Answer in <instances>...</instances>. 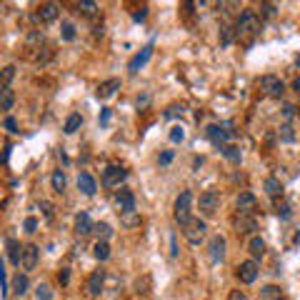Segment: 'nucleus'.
<instances>
[{
  "label": "nucleus",
  "instance_id": "nucleus-1",
  "mask_svg": "<svg viewBox=\"0 0 300 300\" xmlns=\"http://www.w3.org/2000/svg\"><path fill=\"white\" fill-rule=\"evenodd\" d=\"M258 28H260L258 13H255V10H243L240 18H238V23H235V35H238V38H248Z\"/></svg>",
  "mask_w": 300,
  "mask_h": 300
},
{
  "label": "nucleus",
  "instance_id": "nucleus-2",
  "mask_svg": "<svg viewBox=\"0 0 300 300\" xmlns=\"http://www.w3.org/2000/svg\"><path fill=\"white\" fill-rule=\"evenodd\" d=\"M190 208H193V193L190 190H183L180 195L175 198V205H173V215L180 225H185L190 220Z\"/></svg>",
  "mask_w": 300,
  "mask_h": 300
},
{
  "label": "nucleus",
  "instance_id": "nucleus-3",
  "mask_svg": "<svg viewBox=\"0 0 300 300\" xmlns=\"http://www.w3.org/2000/svg\"><path fill=\"white\" fill-rule=\"evenodd\" d=\"M205 233H208V225H205V220H200V218H190V220L183 225V235L188 238V243H193V245H198V243L205 238Z\"/></svg>",
  "mask_w": 300,
  "mask_h": 300
},
{
  "label": "nucleus",
  "instance_id": "nucleus-4",
  "mask_svg": "<svg viewBox=\"0 0 300 300\" xmlns=\"http://www.w3.org/2000/svg\"><path fill=\"white\" fill-rule=\"evenodd\" d=\"M200 215H205V218H213L215 213L220 210V195L215 190H205L203 195H200Z\"/></svg>",
  "mask_w": 300,
  "mask_h": 300
},
{
  "label": "nucleus",
  "instance_id": "nucleus-5",
  "mask_svg": "<svg viewBox=\"0 0 300 300\" xmlns=\"http://www.w3.org/2000/svg\"><path fill=\"white\" fill-rule=\"evenodd\" d=\"M260 90L270 98H280L285 93V83L278 78V75H263L260 78Z\"/></svg>",
  "mask_w": 300,
  "mask_h": 300
},
{
  "label": "nucleus",
  "instance_id": "nucleus-6",
  "mask_svg": "<svg viewBox=\"0 0 300 300\" xmlns=\"http://www.w3.org/2000/svg\"><path fill=\"white\" fill-rule=\"evenodd\" d=\"M258 273H260V268H258V263H255V260H245V263L238 265V270H235L238 280L245 283V285H250V283L258 280Z\"/></svg>",
  "mask_w": 300,
  "mask_h": 300
},
{
  "label": "nucleus",
  "instance_id": "nucleus-7",
  "mask_svg": "<svg viewBox=\"0 0 300 300\" xmlns=\"http://www.w3.org/2000/svg\"><path fill=\"white\" fill-rule=\"evenodd\" d=\"M205 138L213 143V145H218V148H223V145H228V140L233 138V133L230 130H225L223 125H208V130H205Z\"/></svg>",
  "mask_w": 300,
  "mask_h": 300
},
{
  "label": "nucleus",
  "instance_id": "nucleus-8",
  "mask_svg": "<svg viewBox=\"0 0 300 300\" xmlns=\"http://www.w3.org/2000/svg\"><path fill=\"white\" fill-rule=\"evenodd\" d=\"M125 178H128V170H123V168H118V165H110V168L103 170V185H105V188H115V185H120Z\"/></svg>",
  "mask_w": 300,
  "mask_h": 300
},
{
  "label": "nucleus",
  "instance_id": "nucleus-9",
  "mask_svg": "<svg viewBox=\"0 0 300 300\" xmlns=\"http://www.w3.org/2000/svg\"><path fill=\"white\" fill-rule=\"evenodd\" d=\"M235 208H238V213H243V215H253L255 208H258V198H255L253 193L243 190L238 195V200H235Z\"/></svg>",
  "mask_w": 300,
  "mask_h": 300
},
{
  "label": "nucleus",
  "instance_id": "nucleus-10",
  "mask_svg": "<svg viewBox=\"0 0 300 300\" xmlns=\"http://www.w3.org/2000/svg\"><path fill=\"white\" fill-rule=\"evenodd\" d=\"M38 258H40L38 245H25L23 248V258H20V268H23V270H35Z\"/></svg>",
  "mask_w": 300,
  "mask_h": 300
},
{
  "label": "nucleus",
  "instance_id": "nucleus-11",
  "mask_svg": "<svg viewBox=\"0 0 300 300\" xmlns=\"http://www.w3.org/2000/svg\"><path fill=\"white\" fill-rule=\"evenodd\" d=\"M150 55H153V45H145L138 55H133V60H130V63H128V70H130V73L135 75V73L145 65V63L150 60Z\"/></svg>",
  "mask_w": 300,
  "mask_h": 300
},
{
  "label": "nucleus",
  "instance_id": "nucleus-12",
  "mask_svg": "<svg viewBox=\"0 0 300 300\" xmlns=\"http://www.w3.org/2000/svg\"><path fill=\"white\" fill-rule=\"evenodd\" d=\"M233 225L238 233H250L258 228V220H255L253 215H243V213H235V218H233Z\"/></svg>",
  "mask_w": 300,
  "mask_h": 300
},
{
  "label": "nucleus",
  "instance_id": "nucleus-13",
  "mask_svg": "<svg viewBox=\"0 0 300 300\" xmlns=\"http://www.w3.org/2000/svg\"><path fill=\"white\" fill-rule=\"evenodd\" d=\"M115 203H118L120 213H135V195L130 190H120L115 195Z\"/></svg>",
  "mask_w": 300,
  "mask_h": 300
},
{
  "label": "nucleus",
  "instance_id": "nucleus-14",
  "mask_svg": "<svg viewBox=\"0 0 300 300\" xmlns=\"http://www.w3.org/2000/svg\"><path fill=\"white\" fill-rule=\"evenodd\" d=\"M78 190L83 193V195H95V190H98V183H95V178L90 175V173H80L78 175Z\"/></svg>",
  "mask_w": 300,
  "mask_h": 300
},
{
  "label": "nucleus",
  "instance_id": "nucleus-15",
  "mask_svg": "<svg viewBox=\"0 0 300 300\" xmlns=\"http://www.w3.org/2000/svg\"><path fill=\"white\" fill-rule=\"evenodd\" d=\"M60 8L55 3H45V5H40L38 13H35V20H40V23H53V20L58 18Z\"/></svg>",
  "mask_w": 300,
  "mask_h": 300
},
{
  "label": "nucleus",
  "instance_id": "nucleus-16",
  "mask_svg": "<svg viewBox=\"0 0 300 300\" xmlns=\"http://www.w3.org/2000/svg\"><path fill=\"white\" fill-rule=\"evenodd\" d=\"M225 255V238L223 235H215V238L210 240V263H220Z\"/></svg>",
  "mask_w": 300,
  "mask_h": 300
},
{
  "label": "nucleus",
  "instance_id": "nucleus-17",
  "mask_svg": "<svg viewBox=\"0 0 300 300\" xmlns=\"http://www.w3.org/2000/svg\"><path fill=\"white\" fill-rule=\"evenodd\" d=\"M115 90H120V80L118 78H110V80H105V83L98 85V98L100 100H108V98L115 95Z\"/></svg>",
  "mask_w": 300,
  "mask_h": 300
},
{
  "label": "nucleus",
  "instance_id": "nucleus-18",
  "mask_svg": "<svg viewBox=\"0 0 300 300\" xmlns=\"http://www.w3.org/2000/svg\"><path fill=\"white\" fill-rule=\"evenodd\" d=\"M93 220H90V215L88 213H78V218H75V233L80 235V238H85V235H90L93 233Z\"/></svg>",
  "mask_w": 300,
  "mask_h": 300
},
{
  "label": "nucleus",
  "instance_id": "nucleus-19",
  "mask_svg": "<svg viewBox=\"0 0 300 300\" xmlns=\"http://www.w3.org/2000/svg\"><path fill=\"white\" fill-rule=\"evenodd\" d=\"M103 283H105V270H95L90 278H88V295H100L103 290Z\"/></svg>",
  "mask_w": 300,
  "mask_h": 300
},
{
  "label": "nucleus",
  "instance_id": "nucleus-20",
  "mask_svg": "<svg viewBox=\"0 0 300 300\" xmlns=\"http://www.w3.org/2000/svg\"><path fill=\"white\" fill-rule=\"evenodd\" d=\"M263 188H265V193H268L270 198H280V195H283V183L278 180V178H273V175H270V178H265Z\"/></svg>",
  "mask_w": 300,
  "mask_h": 300
},
{
  "label": "nucleus",
  "instance_id": "nucleus-21",
  "mask_svg": "<svg viewBox=\"0 0 300 300\" xmlns=\"http://www.w3.org/2000/svg\"><path fill=\"white\" fill-rule=\"evenodd\" d=\"M248 250H250L253 258H263L265 255V240L258 238V235H253V238L248 240Z\"/></svg>",
  "mask_w": 300,
  "mask_h": 300
},
{
  "label": "nucleus",
  "instance_id": "nucleus-22",
  "mask_svg": "<svg viewBox=\"0 0 300 300\" xmlns=\"http://www.w3.org/2000/svg\"><path fill=\"white\" fill-rule=\"evenodd\" d=\"M80 125H83V115H80V113H73V115H68L65 125H63V133H65V135H73Z\"/></svg>",
  "mask_w": 300,
  "mask_h": 300
},
{
  "label": "nucleus",
  "instance_id": "nucleus-23",
  "mask_svg": "<svg viewBox=\"0 0 300 300\" xmlns=\"http://www.w3.org/2000/svg\"><path fill=\"white\" fill-rule=\"evenodd\" d=\"M15 105V93L10 88H0V110H10Z\"/></svg>",
  "mask_w": 300,
  "mask_h": 300
},
{
  "label": "nucleus",
  "instance_id": "nucleus-24",
  "mask_svg": "<svg viewBox=\"0 0 300 300\" xmlns=\"http://www.w3.org/2000/svg\"><path fill=\"white\" fill-rule=\"evenodd\" d=\"M93 255L98 260H108L110 258V245H108V240H98L95 245H93Z\"/></svg>",
  "mask_w": 300,
  "mask_h": 300
},
{
  "label": "nucleus",
  "instance_id": "nucleus-25",
  "mask_svg": "<svg viewBox=\"0 0 300 300\" xmlns=\"http://www.w3.org/2000/svg\"><path fill=\"white\" fill-rule=\"evenodd\" d=\"M28 285H30V283H28V275H20V273H18V275L13 278V293H15V295H25V293H28Z\"/></svg>",
  "mask_w": 300,
  "mask_h": 300
},
{
  "label": "nucleus",
  "instance_id": "nucleus-26",
  "mask_svg": "<svg viewBox=\"0 0 300 300\" xmlns=\"http://www.w3.org/2000/svg\"><path fill=\"white\" fill-rule=\"evenodd\" d=\"M8 253H10V263H13V265H20V258H23V248H20L13 238L8 240Z\"/></svg>",
  "mask_w": 300,
  "mask_h": 300
},
{
  "label": "nucleus",
  "instance_id": "nucleus-27",
  "mask_svg": "<svg viewBox=\"0 0 300 300\" xmlns=\"http://www.w3.org/2000/svg\"><path fill=\"white\" fill-rule=\"evenodd\" d=\"M220 153H223L228 160H233V163H240V148H238V145H223Z\"/></svg>",
  "mask_w": 300,
  "mask_h": 300
},
{
  "label": "nucleus",
  "instance_id": "nucleus-28",
  "mask_svg": "<svg viewBox=\"0 0 300 300\" xmlns=\"http://www.w3.org/2000/svg\"><path fill=\"white\" fill-rule=\"evenodd\" d=\"M13 78H15V65H8V68H3V70H0V88H8Z\"/></svg>",
  "mask_w": 300,
  "mask_h": 300
},
{
  "label": "nucleus",
  "instance_id": "nucleus-29",
  "mask_svg": "<svg viewBox=\"0 0 300 300\" xmlns=\"http://www.w3.org/2000/svg\"><path fill=\"white\" fill-rule=\"evenodd\" d=\"M53 190L55 193L65 190V173H63V170H55V173H53Z\"/></svg>",
  "mask_w": 300,
  "mask_h": 300
},
{
  "label": "nucleus",
  "instance_id": "nucleus-30",
  "mask_svg": "<svg viewBox=\"0 0 300 300\" xmlns=\"http://www.w3.org/2000/svg\"><path fill=\"white\" fill-rule=\"evenodd\" d=\"M170 143H183L185 140V128L183 125H173V128H170Z\"/></svg>",
  "mask_w": 300,
  "mask_h": 300
},
{
  "label": "nucleus",
  "instance_id": "nucleus-31",
  "mask_svg": "<svg viewBox=\"0 0 300 300\" xmlns=\"http://www.w3.org/2000/svg\"><path fill=\"white\" fill-rule=\"evenodd\" d=\"M278 133H280V140H283V143H293V140H295V133H293V125H290V123H283Z\"/></svg>",
  "mask_w": 300,
  "mask_h": 300
},
{
  "label": "nucleus",
  "instance_id": "nucleus-32",
  "mask_svg": "<svg viewBox=\"0 0 300 300\" xmlns=\"http://www.w3.org/2000/svg\"><path fill=\"white\" fill-rule=\"evenodd\" d=\"M60 30H63V33H60L63 40H68V43L75 40V25H73V23H68V20H65V23H60Z\"/></svg>",
  "mask_w": 300,
  "mask_h": 300
},
{
  "label": "nucleus",
  "instance_id": "nucleus-33",
  "mask_svg": "<svg viewBox=\"0 0 300 300\" xmlns=\"http://www.w3.org/2000/svg\"><path fill=\"white\" fill-rule=\"evenodd\" d=\"M35 298H38V300H53V290H50V285L40 283V285L35 288Z\"/></svg>",
  "mask_w": 300,
  "mask_h": 300
},
{
  "label": "nucleus",
  "instance_id": "nucleus-34",
  "mask_svg": "<svg viewBox=\"0 0 300 300\" xmlns=\"http://www.w3.org/2000/svg\"><path fill=\"white\" fill-rule=\"evenodd\" d=\"M275 213H278L283 220H288V218H290V205H288L285 200H275Z\"/></svg>",
  "mask_w": 300,
  "mask_h": 300
},
{
  "label": "nucleus",
  "instance_id": "nucleus-35",
  "mask_svg": "<svg viewBox=\"0 0 300 300\" xmlns=\"http://www.w3.org/2000/svg\"><path fill=\"white\" fill-rule=\"evenodd\" d=\"M93 230H95V233L100 235V240H108L110 235H113V228H110L108 223H98V225H95Z\"/></svg>",
  "mask_w": 300,
  "mask_h": 300
},
{
  "label": "nucleus",
  "instance_id": "nucleus-36",
  "mask_svg": "<svg viewBox=\"0 0 300 300\" xmlns=\"http://www.w3.org/2000/svg\"><path fill=\"white\" fill-rule=\"evenodd\" d=\"M263 298L265 300H280V290L275 285H268V288H263Z\"/></svg>",
  "mask_w": 300,
  "mask_h": 300
},
{
  "label": "nucleus",
  "instance_id": "nucleus-37",
  "mask_svg": "<svg viewBox=\"0 0 300 300\" xmlns=\"http://www.w3.org/2000/svg\"><path fill=\"white\" fill-rule=\"evenodd\" d=\"M173 158H175L173 150H163L160 158H158V163H160V165H170V163H173Z\"/></svg>",
  "mask_w": 300,
  "mask_h": 300
},
{
  "label": "nucleus",
  "instance_id": "nucleus-38",
  "mask_svg": "<svg viewBox=\"0 0 300 300\" xmlns=\"http://www.w3.org/2000/svg\"><path fill=\"white\" fill-rule=\"evenodd\" d=\"M0 290H3V298L8 295V283H5V263L0 260Z\"/></svg>",
  "mask_w": 300,
  "mask_h": 300
},
{
  "label": "nucleus",
  "instance_id": "nucleus-39",
  "mask_svg": "<svg viewBox=\"0 0 300 300\" xmlns=\"http://www.w3.org/2000/svg\"><path fill=\"white\" fill-rule=\"evenodd\" d=\"M78 8H80L85 15H93V13L98 10V5H95V3H88V0H83V3H78Z\"/></svg>",
  "mask_w": 300,
  "mask_h": 300
},
{
  "label": "nucleus",
  "instance_id": "nucleus-40",
  "mask_svg": "<svg viewBox=\"0 0 300 300\" xmlns=\"http://www.w3.org/2000/svg\"><path fill=\"white\" fill-rule=\"evenodd\" d=\"M230 40H233V30L228 25H223L220 28V43H223V45H230Z\"/></svg>",
  "mask_w": 300,
  "mask_h": 300
},
{
  "label": "nucleus",
  "instance_id": "nucleus-41",
  "mask_svg": "<svg viewBox=\"0 0 300 300\" xmlns=\"http://www.w3.org/2000/svg\"><path fill=\"white\" fill-rule=\"evenodd\" d=\"M183 113H185L183 105H170V108L165 110V118H175V115H183Z\"/></svg>",
  "mask_w": 300,
  "mask_h": 300
},
{
  "label": "nucleus",
  "instance_id": "nucleus-42",
  "mask_svg": "<svg viewBox=\"0 0 300 300\" xmlns=\"http://www.w3.org/2000/svg\"><path fill=\"white\" fill-rule=\"evenodd\" d=\"M123 223H125V225H138L140 218L135 215V213H123Z\"/></svg>",
  "mask_w": 300,
  "mask_h": 300
},
{
  "label": "nucleus",
  "instance_id": "nucleus-43",
  "mask_svg": "<svg viewBox=\"0 0 300 300\" xmlns=\"http://www.w3.org/2000/svg\"><path fill=\"white\" fill-rule=\"evenodd\" d=\"M35 228H38V218H28L25 220V233H35Z\"/></svg>",
  "mask_w": 300,
  "mask_h": 300
},
{
  "label": "nucleus",
  "instance_id": "nucleus-44",
  "mask_svg": "<svg viewBox=\"0 0 300 300\" xmlns=\"http://www.w3.org/2000/svg\"><path fill=\"white\" fill-rule=\"evenodd\" d=\"M5 128H8L10 133H18V123H15V118L8 115V118H5Z\"/></svg>",
  "mask_w": 300,
  "mask_h": 300
},
{
  "label": "nucleus",
  "instance_id": "nucleus-45",
  "mask_svg": "<svg viewBox=\"0 0 300 300\" xmlns=\"http://www.w3.org/2000/svg\"><path fill=\"white\" fill-rule=\"evenodd\" d=\"M40 208H43V213H45V218H53V205H50L48 200H43Z\"/></svg>",
  "mask_w": 300,
  "mask_h": 300
},
{
  "label": "nucleus",
  "instance_id": "nucleus-46",
  "mask_svg": "<svg viewBox=\"0 0 300 300\" xmlns=\"http://www.w3.org/2000/svg\"><path fill=\"white\" fill-rule=\"evenodd\" d=\"M108 123H110V110H108V108H103V113H100V125L105 128Z\"/></svg>",
  "mask_w": 300,
  "mask_h": 300
},
{
  "label": "nucleus",
  "instance_id": "nucleus-47",
  "mask_svg": "<svg viewBox=\"0 0 300 300\" xmlns=\"http://www.w3.org/2000/svg\"><path fill=\"white\" fill-rule=\"evenodd\" d=\"M145 15H148V8H140V10L133 13V20H135V23H140V20H145Z\"/></svg>",
  "mask_w": 300,
  "mask_h": 300
},
{
  "label": "nucleus",
  "instance_id": "nucleus-48",
  "mask_svg": "<svg viewBox=\"0 0 300 300\" xmlns=\"http://www.w3.org/2000/svg\"><path fill=\"white\" fill-rule=\"evenodd\" d=\"M58 278H60V283H63V285H65V283H68V280H70V270H68V268H63V270H60V275H58Z\"/></svg>",
  "mask_w": 300,
  "mask_h": 300
},
{
  "label": "nucleus",
  "instance_id": "nucleus-49",
  "mask_svg": "<svg viewBox=\"0 0 300 300\" xmlns=\"http://www.w3.org/2000/svg\"><path fill=\"white\" fill-rule=\"evenodd\" d=\"M228 300H248V295H245V293H240V290H233Z\"/></svg>",
  "mask_w": 300,
  "mask_h": 300
},
{
  "label": "nucleus",
  "instance_id": "nucleus-50",
  "mask_svg": "<svg viewBox=\"0 0 300 300\" xmlns=\"http://www.w3.org/2000/svg\"><path fill=\"white\" fill-rule=\"evenodd\" d=\"M293 115H295V108H293V105H285V108H283V118H285V120H290Z\"/></svg>",
  "mask_w": 300,
  "mask_h": 300
},
{
  "label": "nucleus",
  "instance_id": "nucleus-51",
  "mask_svg": "<svg viewBox=\"0 0 300 300\" xmlns=\"http://www.w3.org/2000/svg\"><path fill=\"white\" fill-rule=\"evenodd\" d=\"M170 255H178V243H175V235H170Z\"/></svg>",
  "mask_w": 300,
  "mask_h": 300
},
{
  "label": "nucleus",
  "instance_id": "nucleus-52",
  "mask_svg": "<svg viewBox=\"0 0 300 300\" xmlns=\"http://www.w3.org/2000/svg\"><path fill=\"white\" fill-rule=\"evenodd\" d=\"M263 10H265L268 15H275V5H273V3H265V5H263Z\"/></svg>",
  "mask_w": 300,
  "mask_h": 300
},
{
  "label": "nucleus",
  "instance_id": "nucleus-53",
  "mask_svg": "<svg viewBox=\"0 0 300 300\" xmlns=\"http://www.w3.org/2000/svg\"><path fill=\"white\" fill-rule=\"evenodd\" d=\"M293 90H295V93H300V75L293 80Z\"/></svg>",
  "mask_w": 300,
  "mask_h": 300
}]
</instances>
